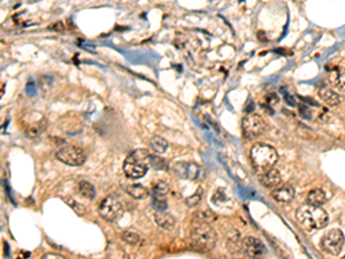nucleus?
<instances>
[{"instance_id": "nucleus-1", "label": "nucleus", "mask_w": 345, "mask_h": 259, "mask_svg": "<svg viewBox=\"0 0 345 259\" xmlns=\"http://www.w3.org/2000/svg\"><path fill=\"white\" fill-rule=\"evenodd\" d=\"M217 243V233L207 222H194L191 234H190V244L194 251L207 253L212 251Z\"/></svg>"}, {"instance_id": "nucleus-2", "label": "nucleus", "mask_w": 345, "mask_h": 259, "mask_svg": "<svg viewBox=\"0 0 345 259\" xmlns=\"http://www.w3.org/2000/svg\"><path fill=\"white\" fill-rule=\"evenodd\" d=\"M296 219L308 230L321 229L328 224V214L321 206L304 204L296 211Z\"/></svg>"}, {"instance_id": "nucleus-3", "label": "nucleus", "mask_w": 345, "mask_h": 259, "mask_svg": "<svg viewBox=\"0 0 345 259\" xmlns=\"http://www.w3.org/2000/svg\"><path fill=\"white\" fill-rule=\"evenodd\" d=\"M151 166V155L143 149L131 152L123 163V172L129 179H141Z\"/></svg>"}, {"instance_id": "nucleus-4", "label": "nucleus", "mask_w": 345, "mask_h": 259, "mask_svg": "<svg viewBox=\"0 0 345 259\" xmlns=\"http://www.w3.org/2000/svg\"><path fill=\"white\" fill-rule=\"evenodd\" d=\"M251 161H252L255 171L265 173L273 168V166L278 163L279 155L276 150L270 145L257 143L251 149Z\"/></svg>"}, {"instance_id": "nucleus-5", "label": "nucleus", "mask_w": 345, "mask_h": 259, "mask_svg": "<svg viewBox=\"0 0 345 259\" xmlns=\"http://www.w3.org/2000/svg\"><path fill=\"white\" fill-rule=\"evenodd\" d=\"M21 127L26 136L30 139L39 136L46 128V119L42 113L37 111L28 112L21 119Z\"/></svg>"}, {"instance_id": "nucleus-6", "label": "nucleus", "mask_w": 345, "mask_h": 259, "mask_svg": "<svg viewBox=\"0 0 345 259\" xmlns=\"http://www.w3.org/2000/svg\"><path fill=\"white\" fill-rule=\"evenodd\" d=\"M173 171L177 177L192 181H202L205 179L206 172L200 165L188 161H178L174 164Z\"/></svg>"}, {"instance_id": "nucleus-7", "label": "nucleus", "mask_w": 345, "mask_h": 259, "mask_svg": "<svg viewBox=\"0 0 345 259\" xmlns=\"http://www.w3.org/2000/svg\"><path fill=\"white\" fill-rule=\"evenodd\" d=\"M123 208L119 198L111 195L103 200L99 205V214L104 220L115 221L122 216Z\"/></svg>"}, {"instance_id": "nucleus-8", "label": "nucleus", "mask_w": 345, "mask_h": 259, "mask_svg": "<svg viewBox=\"0 0 345 259\" xmlns=\"http://www.w3.org/2000/svg\"><path fill=\"white\" fill-rule=\"evenodd\" d=\"M242 129L245 139L254 140L262 135V133L266 131V122L260 115L252 113L243 119Z\"/></svg>"}, {"instance_id": "nucleus-9", "label": "nucleus", "mask_w": 345, "mask_h": 259, "mask_svg": "<svg viewBox=\"0 0 345 259\" xmlns=\"http://www.w3.org/2000/svg\"><path fill=\"white\" fill-rule=\"evenodd\" d=\"M56 159L69 166H81L87 160V156L82 149L75 145H67L55 153Z\"/></svg>"}, {"instance_id": "nucleus-10", "label": "nucleus", "mask_w": 345, "mask_h": 259, "mask_svg": "<svg viewBox=\"0 0 345 259\" xmlns=\"http://www.w3.org/2000/svg\"><path fill=\"white\" fill-rule=\"evenodd\" d=\"M344 241V235L339 229H331L322 237L321 248L323 251L332 254V256H337L342 251Z\"/></svg>"}, {"instance_id": "nucleus-11", "label": "nucleus", "mask_w": 345, "mask_h": 259, "mask_svg": "<svg viewBox=\"0 0 345 259\" xmlns=\"http://www.w3.org/2000/svg\"><path fill=\"white\" fill-rule=\"evenodd\" d=\"M243 250L251 259H261L267 253L265 244L253 236H247L243 240Z\"/></svg>"}, {"instance_id": "nucleus-12", "label": "nucleus", "mask_w": 345, "mask_h": 259, "mask_svg": "<svg viewBox=\"0 0 345 259\" xmlns=\"http://www.w3.org/2000/svg\"><path fill=\"white\" fill-rule=\"evenodd\" d=\"M328 82L332 88L345 91V70L342 67H334L328 72Z\"/></svg>"}, {"instance_id": "nucleus-13", "label": "nucleus", "mask_w": 345, "mask_h": 259, "mask_svg": "<svg viewBox=\"0 0 345 259\" xmlns=\"http://www.w3.org/2000/svg\"><path fill=\"white\" fill-rule=\"evenodd\" d=\"M271 196L279 203H290L295 197V189L290 184H283L281 187L275 188Z\"/></svg>"}, {"instance_id": "nucleus-14", "label": "nucleus", "mask_w": 345, "mask_h": 259, "mask_svg": "<svg viewBox=\"0 0 345 259\" xmlns=\"http://www.w3.org/2000/svg\"><path fill=\"white\" fill-rule=\"evenodd\" d=\"M281 173L275 168H271L269 171L261 174L260 177V182L266 188H278L281 184Z\"/></svg>"}, {"instance_id": "nucleus-15", "label": "nucleus", "mask_w": 345, "mask_h": 259, "mask_svg": "<svg viewBox=\"0 0 345 259\" xmlns=\"http://www.w3.org/2000/svg\"><path fill=\"white\" fill-rule=\"evenodd\" d=\"M122 188L129 196L135 200H144L149 196V190L141 183H124Z\"/></svg>"}, {"instance_id": "nucleus-16", "label": "nucleus", "mask_w": 345, "mask_h": 259, "mask_svg": "<svg viewBox=\"0 0 345 259\" xmlns=\"http://www.w3.org/2000/svg\"><path fill=\"white\" fill-rule=\"evenodd\" d=\"M154 220H156L157 225L159 226L160 228L166 230L173 229L174 226L176 224L175 218H174L170 213H167L165 211H157V213L154 214Z\"/></svg>"}, {"instance_id": "nucleus-17", "label": "nucleus", "mask_w": 345, "mask_h": 259, "mask_svg": "<svg viewBox=\"0 0 345 259\" xmlns=\"http://www.w3.org/2000/svg\"><path fill=\"white\" fill-rule=\"evenodd\" d=\"M319 96L328 106H336L340 103V98L338 94L332 90V89L328 87H321L319 90Z\"/></svg>"}, {"instance_id": "nucleus-18", "label": "nucleus", "mask_w": 345, "mask_h": 259, "mask_svg": "<svg viewBox=\"0 0 345 259\" xmlns=\"http://www.w3.org/2000/svg\"><path fill=\"white\" fill-rule=\"evenodd\" d=\"M326 193L322 189H313L308 192L306 197V204L313 206H321L326 202Z\"/></svg>"}, {"instance_id": "nucleus-19", "label": "nucleus", "mask_w": 345, "mask_h": 259, "mask_svg": "<svg viewBox=\"0 0 345 259\" xmlns=\"http://www.w3.org/2000/svg\"><path fill=\"white\" fill-rule=\"evenodd\" d=\"M150 147H151V149L156 153L162 155V153H165L166 151H167L168 142L161 136H153L152 139L150 140Z\"/></svg>"}, {"instance_id": "nucleus-20", "label": "nucleus", "mask_w": 345, "mask_h": 259, "mask_svg": "<svg viewBox=\"0 0 345 259\" xmlns=\"http://www.w3.org/2000/svg\"><path fill=\"white\" fill-rule=\"evenodd\" d=\"M169 192L168 184L164 181L158 182L152 189V198H158V200H167V195Z\"/></svg>"}, {"instance_id": "nucleus-21", "label": "nucleus", "mask_w": 345, "mask_h": 259, "mask_svg": "<svg viewBox=\"0 0 345 259\" xmlns=\"http://www.w3.org/2000/svg\"><path fill=\"white\" fill-rule=\"evenodd\" d=\"M79 190H80V193L82 195L84 198H87V200H93L96 196V189L93 185L90 183V182L88 181H81L80 184H79Z\"/></svg>"}, {"instance_id": "nucleus-22", "label": "nucleus", "mask_w": 345, "mask_h": 259, "mask_svg": "<svg viewBox=\"0 0 345 259\" xmlns=\"http://www.w3.org/2000/svg\"><path fill=\"white\" fill-rule=\"evenodd\" d=\"M201 198H202V189L199 187L191 196L185 198V204L186 206H189V208H194V206H197L200 203Z\"/></svg>"}, {"instance_id": "nucleus-23", "label": "nucleus", "mask_w": 345, "mask_h": 259, "mask_svg": "<svg viewBox=\"0 0 345 259\" xmlns=\"http://www.w3.org/2000/svg\"><path fill=\"white\" fill-rule=\"evenodd\" d=\"M122 238L124 240V242H127L128 244H131V245L140 244L142 242V237L138 235L137 233L131 232V230H127V232H124L122 234Z\"/></svg>"}, {"instance_id": "nucleus-24", "label": "nucleus", "mask_w": 345, "mask_h": 259, "mask_svg": "<svg viewBox=\"0 0 345 259\" xmlns=\"http://www.w3.org/2000/svg\"><path fill=\"white\" fill-rule=\"evenodd\" d=\"M227 198H228V196H227L226 190L222 189V188H219L217 191L214 192V195L212 197V202L215 205L217 204L221 205L222 203H225V202L227 201Z\"/></svg>"}, {"instance_id": "nucleus-25", "label": "nucleus", "mask_w": 345, "mask_h": 259, "mask_svg": "<svg viewBox=\"0 0 345 259\" xmlns=\"http://www.w3.org/2000/svg\"><path fill=\"white\" fill-rule=\"evenodd\" d=\"M152 206L157 211H165L168 208L167 200H158V198H152Z\"/></svg>"}, {"instance_id": "nucleus-26", "label": "nucleus", "mask_w": 345, "mask_h": 259, "mask_svg": "<svg viewBox=\"0 0 345 259\" xmlns=\"http://www.w3.org/2000/svg\"><path fill=\"white\" fill-rule=\"evenodd\" d=\"M67 203H68L69 206H72V208L75 210V212H76L77 214H80V216H83V214L85 213V208H84V206L80 205V204H77L75 201L69 200V201H67Z\"/></svg>"}, {"instance_id": "nucleus-27", "label": "nucleus", "mask_w": 345, "mask_h": 259, "mask_svg": "<svg viewBox=\"0 0 345 259\" xmlns=\"http://www.w3.org/2000/svg\"><path fill=\"white\" fill-rule=\"evenodd\" d=\"M165 164V161L161 159V158L157 157V156H151V166L153 168L156 169H161L164 168L162 167V165Z\"/></svg>"}, {"instance_id": "nucleus-28", "label": "nucleus", "mask_w": 345, "mask_h": 259, "mask_svg": "<svg viewBox=\"0 0 345 259\" xmlns=\"http://www.w3.org/2000/svg\"><path fill=\"white\" fill-rule=\"evenodd\" d=\"M40 259H67L66 257L61 256V254H58V253H52V252H48L45 253L44 256H42Z\"/></svg>"}, {"instance_id": "nucleus-29", "label": "nucleus", "mask_w": 345, "mask_h": 259, "mask_svg": "<svg viewBox=\"0 0 345 259\" xmlns=\"http://www.w3.org/2000/svg\"><path fill=\"white\" fill-rule=\"evenodd\" d=\"M340 259H345V256H344V257H343V258H340Z\"/></svg>"}]
</instances>
